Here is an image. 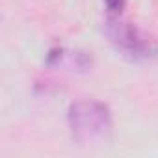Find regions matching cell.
<instances>
[{
  "instance_id": "cell-3",
  "label": "cell",
  "mask_w": 158,
  "mask_h": 158,
  "mask_svg": "<svg viewBox=\"0 0 158 158\" xmlns=\"http://www.w3.org/2000/svg\"><path fill=\"white\" fill-rule=\"evenodd\" d=\"M104 4H106V10L112 13V15H119L127 4V0H104Z\"/></svg>"
},
{
  "instance_id": "cell-2",
  "label": "cell",
  "mask_w": 158,
  "mask_h": 158,
  "mask_svg": "<svg viewBox=\"0 0 158 158\" xmlns=\"http://www.w3.org/2000/svg\"><path fill=\"white\" fill-rule=\"evenodd\" d=\"M106 35L123 56L134 61L147 60L156 54V45L152 43V39H149V35H145L132 23L119 19V15H114L108 19Z\"/></svg>"
},
{
  "instance_id": "cell-1",
  "label": "cell",
  "mask_w": 158,
  "mask_h": 158,
  "mask_svg": "<svg viewBox=\"0 0 158 158\" xmlns=\"http://www.w3.org/2000/svg\"><path fill=\"white\" fill-rule=\"evenodd\" d=\"M67 117L73 138L84 145L106 139L112 130L110 108L99 101H78L71 104Z\"/></svg>"
}]
</instances>
